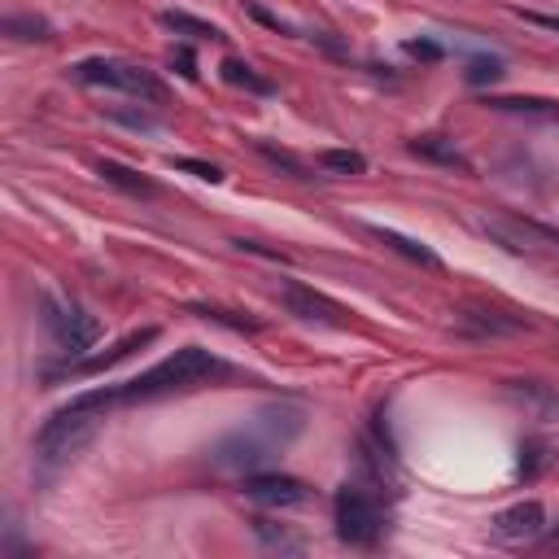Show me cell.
Returning a JSON list of instances; mask_svg holds the SVG:
<instances>
[{"label":"cell","instance_id":"cell-1","mask_svg":"<svg viewBox=\"0 0 559 559\" xmlns=\"http://www.w3.org/2000/svg\"><path fill=\"white\" fill-rule=\"evenodd\" d=\"M214 376H228L223 359H214V354L201 350V346H184V350H175L171 359L153 363L149 372L123 380V385L79 394V402H88V407H97V411L136 407V402H153V398H171V394H188V389H201V385H206V380H214Z\"/></svg>","mask_w":559,"mask_h":559},{"label":"cell","instance_id":"cell-2","mask_svg":"<svg viewBox=\"0 0 559 559\" xmlns=\"http://www.w3.org/2000/svg\"><path fill=\"white\" fill-rule=\"evenodd\" d=\"M297 433H302V411L297 407H267V411H258L245 428H236V433L223 437V442L210 450V463L223 468V472H245L249 477V472H258L271 455H280Z\"/></svg>","mask_w":559,"mask_h":559},{"label":"cell","instance_id":"cell-3","mask_svg":"<svg viewBox=\"0 0 559 559\" xmlns=\"http://www.w3.org/2000/svg\"><path fill=\"white\" fill-rule=\"evenodd\" d=\"M101 420H105V411L70 398L66 407L40 428V437H35V455H40V463H66L70 455H79V450L97 437Z\"/></svg>","mask_w":559,"mask_h":559},{"label":"cell","instance_id":"cell-4","mask_svg":"<svg viewBox=\"0 0 559 559\" xmlns=\"http://www.w3.org/2000/svg\"><path fill=\"white\" fill-rule=\"evenodd\" d=\"M70 79L75 83H97V88H118V92H132L140 101H162L166 97V83L145 66L132 62H114V57H88V62L70 66Z\"/></svg>","mask_w":559,"mask_h":559},{"label":"cell","instance_id":"cell-5","mask_svg":"<svg viewBox=\"0 0 559 559\" xmlns=\"http://www.w3.org/2000/svg\"><path fill=\"white\" fill-rule=\"evenodd\" d=\"M332 516H337V538L350 546H372L385 529V516H380L376 498L359 490V485H341L337 503H332Z\"/></svg>","mask_w":559,"mask_h":559},{"label":"cell","instance_id":"cell-6","mask_svg":"<svg viewBox=\"0 0 559 559\" xmlns=\"http://www.w3.org/2000/svg\"><path fill=\"white\" fill-rule=\"evenodd\" d=\"M44 324H49V332L57 337V346L70 350V354L97 346V337H101V319L88 315L75 302H49V315H44Z\"/></svg>","mask_w":559,"mask_h":559},{"label":"cell","instance_id":"cell-7","mask_svg":"<svg viewBox=\"0 0 559 559\" xmlns=\"http://www.w3.org/2000/svg\"><path fill=\"white\" fill-rule=\"evenodd\" d=\"M245 498L263 507H302L311 503V485L297 481V477H284V472H249L245 477Z\"/></svg>","mask_w":559,"mask_h":559},{"label":"cell","instance_id":"cell-8","mask_svg":"<svg viewBox=\"0 0 559 559\" xmlns=\"http://www.w3.org/2000/svg\"><path fill=\"white\" fill-rule=\"evenodd\" d=\"M158 341V328H140V332H127L118 346H110L105 354H92V359H75V363H66V367H49V380H62V376H97V372H110L114 363H123V359H132L136 350H145Z\"/></svg>","mask_w":559,"mask_h":559},{"label":"cell","instance_id":"cell-9","mask_svg":"<svg viewBox=\"0 0 559 559\" xmlns=\"http://www.w3.org/2000/svg\"><path fill=\"white\" fill-rule=\"evenodd\" d=\"M280 306L306 324H328V328H346V306H337L332 297L306 289V284H284L280 289Z\"/></svg>","mask_w":559,"mask_h":559},{"label":"cell","instance_id":"cell-10","mask_svg":"<svg viewBox=\"0 0 559 559\" xmlns=\"http://www.w3.org/2000/svg\"><path fill=\"white\" fill-rule=\"evenodd\" d=\"M546 533V511L542 503H533V498H525V503L507 507L494 516V538L498 542H533Z\"/></svg>","mask_w":559,"mask_h":559},{"label":"cell","instance_id":"cell-11","mask_svg":"<svg viewBox=\"0 0 559 559\" xmlns=\"http://www.w3.org/2000/svg\"><path fill=\"white\" fill-rule=\"evenodd\" d=\"M367 232H372L380 245H389V249H394V254H402L407 263H420V267H433V271L442 267V258H437L424 241H411V236H402V232H394V228H380V223H372Z\"/></svg>","mask_w":559,"mask_h":559},{"label":"cell","instance_id":"cell-12","mask_svg":"<svg viewBox=\"0 0 559 559\" xmlns=\"http://www.w3.org/2000/svg\"><path fill=\"white\" fill-rule=\"evenodd\" d=\"M97 175H101L105 184L132 193V197H153V193H158V188H153V180H145L140 171H132V166H123V162H114V158H101L97 162Z\"/></svg>","mask_w":559,"mask_h":559},{"label":"cell","instance_id":"cell-13","mask_svg":"<svg viewBox=\"0 0 559 559\" xmlns=\"http://www.w3.org/2000/svg\"><path fill=\"white\" fill-rule=\"evenodd\" d=\"M158 22L166 31H175V35H188V40H228L223 27H214V22H206V18L184 14V9H162Z\"/></svg>","mask_w":559,"mask_h":559},{"label":"cell","instance_id":"cell-14","mask_svg":"<svg viewBox=\"0 0 559 559\" xmlns=\"http://www.w3.org/2000/svg\"><path fill=\"white\" fill-rule=\"evenodd\" d=\"M555 463V450L551 442H542V437H529V442H520V463H516V477L520 481H538L546 468Z\"/></svg>","mask_w":559,"mask_h":559},{"label":"cell","instance_id":"cell-15","mask_svg":"<svg viewBox=\"0 0 559 559\" xmlns=\"http://www.w3.org/2000/svg\"><path fill=\"white\" fill-rule=\"evenodd\" d=\"M219 75H223V83H232V88H245V92H254V97H271L276 92V83L271 79H263L249 62H236V57H228V62L219 66Z\"/></svg>","mask_w":559,"mask_h":559},{"label":"cell","instance_id":"cell-16","mask_svg":"<svg viewBox=\"0 0 559 559\" xmlns=\"http://www.w3.org/2000/svg\"><path fill=\"white\" fill-rule=\"evenodd\" d=\"M485 105L498 114H529V118H559V101H542V97H485Z\"/></svg>","mask_w":559,"mask_h":559},{"label":"cell","instance_id":"cell-17","mask_svg":"<svg viewBox=\"0 0 559 559\" xmlns=\"http://www.w3.org/2000/svg\"><path fill=\"white\" fill-rule=\"evenodd\" d=\"M411 153H420V158L428 162H442V166H459V171H468V158L455 149V145H446V140H437V136H420V140H411Z\"/></svg>","mask_w":559,"mask_h":559},{"label":"cell","instance_id":"cell-18","mask_svg":"<svg viewBox=\"0 0 559 559\" xmlns=\"http://www.w3.org/2000/svg\"><path fill=\"white\" fill-rule=\"evenodd\" d=\"M0 31L9 35V40H49L53 27L44 18H35V14H9L5 22H0Z\"/></svg>","mask_w":559,"mask_h":559},{"label":"cell","instance_id":"cell-19","mask_svg":"<svg viewBox=\"0 0 559 559\" xmlns=\"http://www.w3.org/2000/svg\"><path fill=\"white\" fill-rule=\"evenodd\" d=\"M193 315L210 319V324H223V328H232V332H258V328H263L254 315H245V311H228V306H193Z\"/></svg>","mask_w":559,"mask_h":559},{"label":"cell","instance_id":"cell-20","mask_svg":"<svg viewBox=\"0 0 559 559\" xmlns=\"http://www.w3.org/2000/svg\"><path fill=\"white\" fill-rule=\"evenodd\" d=\"M319 166L332 171V175H363L367 158H363V153H354V149H324V153H319Z\"/></svg>","mask_w":559,"mask_h":559},{"label":"cell","instance_id":"cell-21","mask_svg":"<svg viewBox=\"0 0 559 559\" xmlns=\"http://www.w3.org/2000/svg\"><path fill=\"white\" fill-rule=\"evenodd\" d=\"M258 153H263L267 162L284 166V171H289V175H297V180H311V171H306V162H302V158H293L289 149H276V145H267V140H258Z\"/></svg>","mask_w":559,"mask_h":559},{"label":"cell","instance_id":"cell-22","mask_svg":"<svg viewBox=\"0 0 559 559\" xmlns=\"http://www.w3.org/2000/svg\"><path fill=\"white\" fill-rule=\"evenodd\" d=\"M254 533L263 538L267 546H280V551H302V538H293L289 529H276L271 520H254Z\"/></svg>","mask_w":559,"mask_h":559},{"label":"cell","instance_id":"cell-23","mask_svg":"<svg viewBox=\"0 0 559 559\" xmlns=\"http://www.w3.org/2000/svg\"><path fill=\"white\" fill-rule=\"evenodd\" d=\"M511 389H516V394H529L546 411H559V394L555 389H546V385H538V380H511Z\"/></svg>","mask_w":559,"mask_h":559},{"label":"cell","instance_id":"cell-24","mask_svg":"<svg viewBox=\"0 0 559 559\" xmlns=\"http://www.w3.org/2000/svg\"><path fill=\"white\" fill-rule=\"evenodd\" d=\"M175 171H188V175H197V180H206V184H219L223 180V171L214 162H201V158H171Z\"/></svg>","mask_w":559,"mask_h":559},{"label":"cell","instance_id":"cell-25","mask_svg":"<svg viewBox=\"0 0 559 559\" xmlns=\"http://www.w3.org/2000/svg\"><path fill=\"white\" fill-rule=\"evenodd\" d=\"M503 75V62H494V57H477V62H468V83H494Z\"/></svg>","mask_w":559,"mask_h":559},{"label":"cell","instance_id":"cell-26","mask_svg":"<svg viewBox=\"0 0 559 559\" xmlns=\"http://www.w3.org/2000/svg\"><path fill=\"white\" fill-rule=\"evenodd\" d=\"M402 49H407V57H415V62H442L446 57V49L442 44H433V40H407Z\"/></svg>","mask_w":559,"mask_h":559},{"label":"cell","instance_id":"cell-27","mask_svg":"<svg viewBox=\"0 0 559 559\" xmlns=\"http://www.w3.org/2000/svg\"><path fill=\"white\" fill-rule=\"evenodd\" d=\"M236 249H245V254H263L271 258V263H289V254H280V249H267V245H258V241H232Z\"/></svg>","mask_w":559,"mask_h":559},{"label":"cell","instance_id":"cell-28","mask_svg":"<svg viewBox=\"0 0 559 559\" xmlns=\"http://www.w3.org/2000/svg\"><path fill=\"white\" fill-rule=\"evenodd\" d=\"M249 14H254L258 22H263V27H271V31H280V35H289V27H284V22H280L276 14H267L263 5H249Z\"/></svg>","mask_w":559,"mask_h":559},{"label":"cell","instance_id":"cell-29","mask_svg":"<svg viewBox=\"0 0 559 559\" xmlns=\"http://www.w3.org/2000/svg\"><path fill=\"white\" fill-rule=\"evenodd\" d=\"M520 18H525V22H538V27L559 31V14H533V9H520Z\"/></svg>","mask_w":559,"mask_h":559},{"label":"cell","instance_id":"cell-30","mask_svg":"<svg viewBox=\"0 0 559 559\" xmlns=\"http://www.w3.org/2000/svg\"><path fill=\"white\" fill-rule=\"evenodd\" d=\"M171 62L180 66V75H184V79H197V70H193V53H188V49H180V53L171 57Z\"/></svg>","mask_w":559,"mask_h":559},{"label":"cell","instance_id":"cell-31","mask_svg":"<svg viewBox=\"0 0 559 559\" xmlns=\"http://www.w3.org/2000/svg\"><path fill=\"white\" fill-rule=\"evenodd\" d=\"M546 546H551V551H559V525H555L551 533H546Z\"/></svg>","mask_w":559,"mask_h":559}]
</instances>
